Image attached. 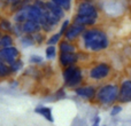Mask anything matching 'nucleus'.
Instances as JSON below:
<instances>
[{"instance_id":"obj_1","label":"nucleus","mask_w":131,"mask_h":126,"mask_svg":"<svg viewBox=\"0 0 131 126\" xmlns=\"http://www.w3.org/2000/svg\"><path fill=\"white\" fill-rule=\"evenodd\" d=\"M83 37V45L86 49L91 52H100L108 47L109 40L107 34L104 31L98 29L84 30L82 33Z\"/></svg>"},{"instance_id":"obj_2","label":"nucleus","mask_w":131,"mask_h":126,"mask_svg":"<svg viewBox=\"0 0 131 126\" xmlns=\"http://www.w3.org/2000/svg\"><path fill=\"white\" fill-rule=\"evenodd\" d=\"M120 87L116 84H105L97 88L95 101L101 107H112L117 102Z\"/></svg>"},{"instance_id":"obj_3","label":"nucleus","mask_w":131,"mask_h":126,"mask_svg":"<svg viewBox=\"0 0 131 126\" xmlns=\"http://www.w3.org/2000/svg\"><path fill=\"white\" fill-rule=\"evenodd\" d=\"M62 77H63L64 86L68 88H76L83 81V73H82L81 68L77 65H70L63 69L62 72Z\"/></svg>"},{"instance_id":"obj_4","label":"nucleus","mask_w":131,"mask_h":126,"mask_svg":"<svg viewBox=\"0 0 131 126\" xmlns=\"http://www.w3.org/2000/svg\"><path fill=\"white\" fill-rule=\"evenodd\" d=\"M111 65L107 64L105 62H101L99 64L94 65L92 69L89 72V76H90L91 79L93 80H102V79L107 78V77L111 74Z\"/></svg>"},{"instance_id":"obj_5","label":"nucleus","mask_w":131,"mask_h":126,"mask_svg":"<svg viewBox=\"0 0 131 126\" xmlns=\"http://www.w3.org/2000/svg\"><path fill=\"white\" fill-rule=\"evenodd\" d=\"M75 94L81 99H84L86 101H92L95 100V94H97V87L92 85H85V86H78L75 88Z\"/></svg>"},{"instance_id":"obj_6","label":"nucleus","mask_w":131,"mask_h":126,"mask_svg":"<svg viewBox=\"0 0 131 126\" xmlns=\"http://www.w3.org/2000/svg\"><path fill=\"white\" fill-rule=\"evenodd\" d=\"M118 97L117 102L120 103H130L131 102V80L130 79H124L118 86Z\"/></svg>"},{"instance_id":"obj_7","label":"nucleus","mask_w":131,"mask_h":126,"mask_svg":"<svg viewBox=\"0 0 131 126\" xmlns=\"http://www.w3.org/2000/svg\"><path fill=\"white\" fill-rule=\"evenodd\" d=\"M20 57V51L15 46H10V47H5L0 48V59L7 64H10L14 61Z\"/></svg>"},{"instance_id":"obj_8","label":"nucleus","mask_w":131,"mask_h":126,"mask_svg":"<svg viewBox=\"0 0 131 126\" xmlns=\"http://www.w3.org/2000/svg\"><path fill=\"white\" fill-rule=\"evenodd\" d=\"M83 32H84V27H83V25L74 23L72 25L68 27L67 31L64 32L66 40H68V41L75 40V39L78 38L79 36H82V33H83Z\"/></svg>"},{"instance_id":"obj_9","label":"nucleus","mask_w":131,"mask_h":126,"mask_svg":"<svg viewBox=\"0 0 131 126\" xmlns=\"http://www.w3.org/2000/svg\"><path fill=\"white\" fill-rule=\"evenodd\" d=\"M78 54L76 53H60L59 55V62L63 68L75 65L78 61Z\"/></svg>"},{"instance_id":"obj_10","label":"nucleus","mask_w":131,"mask_h":126,"mask_svg":"<svg viewBox=\"0 0 131 126\" xmlns=\"http://www.w3.org/2000/svg\"><path fill=\"white\" fill-rule=\"evenodd\" d=\"M35 114L41 116L43 118H45V120L50 123H54V116H53V110L51 107L47 106H43V104H39L36 108L34 109Z\"/></svg>"},{"instance_id":"obj_11","label":"nucleus","mask_w":131,"mask_h":126,"mask_svg":"<svg viewBox=\"0 0 131 126\" xmlns=\"http://www.w3.org/2000/svg\"><path fill=\"white\" fill-rule=\"evenodd\" d=\"M21 24H22V30L24 34H35L40 31L41 29V25L34 21H25Z\"/></svg>"},{"instance_id":"obj_12","label":"nucleus","mask_w":131,"mask_h":126,"mask_svg":"<svg viewBox=\"0 0 131 126\" xmlns=\"http://www.w3.org/2000/svg\"><path fill=\"white\" fill-rule=\"evenodd\" d=\"M77 15L81 16H95L97 17V10H95L94 6L90 2H83L79 5Z\"/></svg>"},{"instance_id":"obj_13","label":"nucleus","mask_w":131,"mask_h":126,"mask_svg":"<svg viewBox=\"0 0 131 126\" xmlns=\"http://www.w3.org/2000/svg\"><path fill=\"white\" fill-rule=\"evenodd\" d=\"M45 6H46V9H47V10L50 11V13H52L53 15H55L58 18H60V20H61V18L64 16V11H63V9H62L60 6H58L57 4H54L53 1L46 2Z\"/></svg>"},{"instance_id":"obj_14","label":"nucleus","mask_w":131,"mask_h":126,"mask_svg":"<svg viewBox=\"0 0 131 126\" xmlns=\"http://www.w3.org/2000/svg\"><path fill=\"white\" fill-rule=\"evenodd\" d=\"M95 21H97V17H95V16H81V15H76V17H75V20H74V23H76V24H81V25H83V27H85V25L94 24Z\"/></svg>"},{"instance_id":"obj_15","label":"nucleus","mask_w":131,"mask_h":126,"mask_svg":"<svg viewBox=\"0 0 131 126\" xmlns=\"http://www.w3.org/2000/svg\"><path fill=\"white\" fill-rule=\"evenodd\" d=\"M59 51L60 53H75L76 47L68 40H63L59 44Z\"/></svg>"},{"instance_id":"obj_16","label":"nucleus","mask_w":131,"mask_h":126,"mask_svg":"<svg viewBox=\"0 0 131 126\" xmlns=\"http://www.w3.org/2000/svg\"><path fill=\"white\" fill-rule=\"evenodd\" d=\"M10 46H14V39L10 34L6 33L2 34L0 37V48H5V47H10Z\"/></svg>"},{"instance_id":"obj_17","label":"nucleus","mask_w":131,"mask_h":126,"mask_svg":"<svg viewBox=\"0 0 131 126\" xmlns=\"http://www.w3.org/2000/svg\"><path fill=\"white\" fill-rule=\"evenodd\" d=\"M10 74L12 72H10V69H9V65L0 59V79L8 78Z\"/></svg>"},{"instance_id":"obj_18","label":"nucleus","mask_w":131,"mask_h":126,"mask_svg":"<svg viewBox=\"0 0 131 126\" xmlns=\"http://www.w3.org/2000/svg\"><path fill=\"white\" fill-rule=\"evenodd\" d=\"M8 65H9V69H10L12 74L18 73V72L23 69V67H24L23 61H22V60H20V59H17L16 61H14L13 63H10V64H8Z\"/></svg>"},{"instance_id":"obj_19","label":"nucleus","mask_w":131,"mask_h":126,"mask_svg":"<svg viewBox=\"0 0 131 126\" xmlns=\"http://www.w3.org/2000/svg\"><path fill=\"white\" fill-rule=\"evenodd\" d=\"M20 41L23 47H30V46L35 45V39L32 34H24V36L21 37Z\"/></svg>"},{"instance_id":"obj_20","label":"nucleus","mask_w":131,"mask_h":126,"mask_svg":"<svg viewBox=\"0 0 131 126\" xmlns=\"http://www.w3.org/2000/svg\"><path fill=\"white\" fill-rule=\"evenodd\" d=\"M57 54H58V52H57V47L55 46H47L46 47V49H45V57L47 60H54L55 57H57Z\"/></svg>"},{"instance_id":"obj_21","label":"nucleus","mask_w":131,"mask_h":126,"mask_svg":"<svg viewBox=\"0 0 131 126\" xmlns=\"http://www.w3.org/2000/svg\"><path fill=\"white\" fill-rule=\"evenodd\" d=\"M54 4H57L58 6H60L63 10H69L70 9V4L71 0H52Z\"/></svg>"},{"instance_id":"obj_22","label":"nucleus","mask_w":131,"mask_h":126,"mask_svg":"<svg viewBox=\"0 0 131 126\" xmlns=\"http://www.w3.org/2000/svg\"><path fill=\"white\" fill-rule=\"evenodd\" d=\"M122 109L123 108L121 104H113V106L111 107V110H109V115H111L112 117H115L118 114L122 112Z\"/></svg>"},{"instance_id":"obj_23","label":"nucleus","mask_w":131,"mask_h":126,"mask_svg":"<svg viewBox=\"0 0 131 126\" xmlns=\"http://www.w3.org/2000/svg\"><path fill=\"white\" fill-rule=\"evenodd\" d=\"M60 38H61V34L58 32V33L53 34V36L50 37V39L47 40V46H55L57 44H59Z\"/></svg>"},{"instance_id":"obj_24","label":"nucleus","mask_w":131,"mask_h":126,"mask_svg":"<svg viewBox=\"0 0 131 126\" xmlns=\"http://www.w3.org/2000/svg\"><path fill=\"white\" fill-rule=\"evenodd\" d=\"M12 24L8 20H1L0 21V29L4 31H12Z\"/></svg>"},{"instance_id":"obj_25","label":"nucleus","mask_w":131,"mask_h":126,"mask_svg":"<svg viewBox=\"0 0 131 126\" xmlns=\"http://www.w3.org/2000/svg\"><path fill=\"white\" fill-rule=\"evenodd\" d=\"M44 62V59L41 56H39V55H31L29 59V63H31V64H41V63Z\"/></svg>"},{"instance_id":"obj_26","label":"nucleus","mask_w":131,"mask_h":126,"mask_svg":"<svg viewBox=\"0 0 131 126\" xmlns=\"http://www.w3.org/2000/svg\"><path fill=\"white\" fill-rule=\"evenodd\" d=\"M32 36H34V39H35V44H41L44 41V39H45V37H44L43 34H40L39 32L32 34Z\"/></svg>"},{"instance_id":"obj_27","label":"nucleus","mask_w":131,"mask_h":126,"mask_svg":"<svg viewBox=\"0 0 131 126\" xmlns=\"http://www.w3.org/2000/svg\"><path fill=\"white\" fill-rule=\"evenodd\" d=\"M68 27H69V21H64L63 23H62V25H61V29H60V32L59 33L61 34H64V32L67 31V29H68Z\"/></svg>"},{"instance_id":"obj_28","label":"nucleus","mask_w":131,"mask_h":126,"mask_svg":"<svg viewBox=\"0 0 131 126\" xmlns=\"http://www.w3.org/2000/svg\"><path fill=\"white\" fill-rule=\"evenodd\" d=\"M63 97H66L64 90H59L57 93H55V99L57 100H61V99H63Z\"/></svg>"},{"instance_id":"obj_29","label":"nucleus","mask_w":131,"mask_h":126,"mask_svg":"<svg viewBox=\"0 0 131 126\" xmlns=\"http://www.w3.org/2000/svg\"><path fill=\"white\" fill-rule=\"evenodd\" d=\"M100 123H101V117L100 116H95V117H93L91 126H100Z\"/></svg>"},{"instance_id":"obj_30","label":"nucleus","mask_w":131,"mask_h":126,"mask_svg":"<svg viewBox=\"0 0 131 126\" xmlns=\"http://www.w3.org/2000/svg\"><path fill=\"white\" fill-rule=\"evenodd\" d=\"M8 4H10V5H13V6H15V5H17L18 2H21V0H6Z\"/></svg>"},{"instance_id":"obj_31","label":"nucleus","mask_w":131,"mask_h":126,"mask_svg":"<svg viewBox=\"0 0 131 126\" xmlns=\"http://www.w3.org/2000/svg\"><path fill=\"white\" fill-rule=\"evenodd\" d=\"M100 126H106V125H100Z\"/></svg>"},{"instance_id":"obj_32","label":"nucleus","mask_w":131,"mask_h":126,"mask_svg":"<svg viewBox=\"0 0 131 126\" xmlns=\"http://www.w3.org/2000/svg\"><path fill=\"white\" fill-rule=\"evenodd\" d=\"M130 80H131V77H130Z\"/></svg>"}]
</instances>
